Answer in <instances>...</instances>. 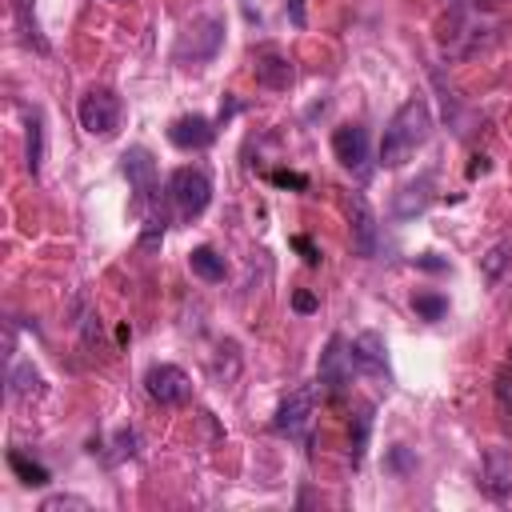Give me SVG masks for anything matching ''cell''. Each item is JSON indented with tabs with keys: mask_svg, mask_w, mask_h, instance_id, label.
I'll list each match as a JSON object with an SVG mask.
<instances>
[{
	"mask_svg": "<svg viewBox=\"0 0 512 512\" xmlns=\"http://www.w3.org/2000/svg\"><path fill=\"white\" fill-rule=\"evenodd\" d=\"M164 196H168L176 220H196V216L208 208V200H212V180H208L204 168L184 164V168H176V172L168 176Z\"/></svg>",
	"mask_w": 512,
	"mask_h": 512,
	"instance_id": "7a4b0ae2",
	"label": "cell"
},
{
	"mask_svg": "<svg viewBox=\"0 0 512 512\" xmlns=\"http://www.w3.org/2000/svg\"><path fill=\"white\" fill-rule=\"evenodd\" d=\"M224 44V20L220 16H196L184 32H180V44H176V60L180 64H200V60H212Z\"/></svg>",
	"mask_w": 512,
	"mask_h": 512,
	"instance_id": "5b68a950",
	"label": "cell"
},
{
	"mask_svg": "<svg viewBox=\"0 0 512 512\" xmlns=\"http://www.w3.org/2000/svg\"><path fill=\"white\" fill-rule=\"evenodd\" d=\"M508 260H512V244H508V240L492 244V248L480 256V272H484V280H488V284H492V280H500V272L508 268Z\"/></svg>",
	"mask_w": 512,
	"mask_h": 512,
	"instance_id": "d6986e66",
	"label": "cell"
},
{
	"mask_svg": "<svg viewBox=\"0 0 512 512\" xmlns=\"http://www.w3.org/2000/svg\"><path fill=\"white\" fill-rule=\"evenodd\" d=\"M60 508H76V512H88L92 504H88L84 496H48V500L40 504V512H60Z\"/></svg>",
	"mask_w": 512,
	"mask_h": 512,
	"instance_id": "7402d4cb",
	"label": "cell"
},
{
	"mask_svg": "<svg viewBox=\"0 0 512 512\" xmlns=\"http://www.w3.org/2000/svg\"><path fill=\"white\" fill-rule=\"evenodd\" d=\"M352 372H356V364H352L348 340L344 336H332L324 344V352H320V384H324V392L328 396H340L352 384Z\"/></svg>",
	"mask_w": 512,
	"mask_h": 512,
	"instance_id": "8992f818",
	"label": "cell"
},
{
	"mask_svg": "<svg viewBox=\"0 0 512 512\" xmlns=\"http://www.w3.org/2000/svg\"><path fill=\"white\" fill-rule=\"evenodd\" d=\"M144 388H148V396L156 400V404H184L188 396H192V380H188V372L184 368H176V364H152L148 372H144Z\"/></svg>",
	"mask_w": 512,
	"mask_h": 512,
	"instance_id": "52a82bcc",
	"label": "cell"
},
{
	"mask_svg": "<svg viewBox=\"0 0 512 512\" xmlns=\"http://www.w3.org/2000/svg\"><path fill=\"white\" fill-rule=\"evenodd\" d=\"M292 248L304 256V264H320V248H316L308 236H292Z\"/></svg>",
	"mask_w": 512,
	"mask_h": 512,
	"instance_id": "603a6c76",
	"label": "cell"
},
{
	"mask_svg": "<svg viewBox=\"0 0 512 512\" xmlns=\"http://www.w3.org/2000/svg\"><path fill=\"white\" fill-rule=\"evenodd\" d=\"M332 152L340 160V168L364 176L368 172V160H372V144H368V132L360 124H340L332 132Z\"/></svg>",
	"mask_w": 512,
	"mask_h": 512,
	"instance_id": "ba28073f",
	"label": "cell"
},
{
	"mask_svg": "<svg viewBox=\"0 0 512 512\" xmlns=\"http://www.w3.org/2000/svg\"><path fill=\"white\" fill-rule=\"evenodd\" d=\"M40 160H44V120L32 112L28 116V172L32 176L40 172Z\"/></svg>",
	"mask_w": 512,
	"mask_h": 512,
	"instance_id": "44dd1931",
	"label": "cell"
},
{
	"mask_svg": "<svg viewBox=\"0 0 512 512\" xmlns=\"http://www.w3.org/2000/svg\"><path fill=\"white\" fill-rule=\"evenodd\" d=\"M272 184H280V188H308V176H300V172H272Z\"/></svg>",
	"mask_w": 512,
	"mask_h": 512,
	"instance_id": "cb8c5ba5",
	"label": "cell"
},
{
	"mask_svg": "<svg viewBox=\"0 0 512 512\" xmlns=\"http://www.w3.org/2000/svg\"><path fill=\"white\" fill-rule=\"evenodd\" d=\"M484 492L492 500H508L512 496V456L504 448H488L484 452Z\"/></svg>",
	"mask_w": 512,
	"mask_h": 512,
	"instance_id": "7c38bea8",
	"label": "cell"
},
{
	"mask_svg": "<svg viewBox=\"0 0 512 512\" xmlns=\"http://www.w3.org/2000/svg\"><path fill=\"white\" fill-rule=\"evenodd\" d=\"M316 388L320 384H300L296 392H288L272 416V428L288 440H304L308 428H312V416H316Z\"/></svg>",
	"mask_w": 512,
	"mask_h": 512,
	"instance_id": "277c9868",
	"label": "cell"
},
{
	"mask_svg": "<svg viewBox=\"0 0 512 512\" xmlns=\"http://www.w3.org/2000/svg\"><path fill=\"white\" fill-rule=\"evenodd\" d=\"M368 432H372V404H360V408H356V416H352V428H348L352 464H360V456H364V444H368Z\"/></svg>",
	"mask_w": 512,
	"mask_h": 512,
	"instance_id": "e0dca14e",
	"label": "cell"
},
{
	"mask_svg": "<svg viewBox=\"0 0 512 512\" xmlns=\"http://www.w3.org/2000/svg\"><path fill=\"white\" fill-rule=\"evenodd\" d=\"M256 84L272 88V92H284L292 84V64L280 52H260L256 56Z\"/></svg>",
	"mask_w": 512,
	"mask_h": 512,
	"instance_id": "4fadbf2b",
	"label": "cell"
},
{
	"mask_svg": "<svg viewBox=\"0 0 512 512\" xmlns=\"http://www.w3.org/2000/svg\"><path fill=\"white\" fill-rule=\"evenodd\" d=\"M8 468H12L28 488H32V484H36V488H40V484H48V468H40L36 460H28L20 448H12V452H8Z\"/></svg>",
	"mask_w": 512,
	"mask_h": 512,
	"instance_id": "ac0fdd59",
	"label": "cell"
},
{
	"mask_svg": "<svg viewBox=\"0 0 512 512\" xmlns=\"http://www.w3.org/2000/svg\"><path fill=\"white\" fill-rule=\"evenodd\" d=\"M76 116H80V128L88 136H112L124 120V104L112 88H88L76 104Z\"/></svg>",
	"mask_w": 512,
	"mask_h": 512,
	"instance_id": "3957f363",
	"label": "cell"
},
{
	"mask_svg": "<svg viewBox=\"0 0 512 512\" xmlns=\"http://www.w3.org/2000/svg\"><path fill=\"white\" fill-rule=\"evenodd\" d=\"M344 208H348V228H352V248H356L360 256H376V244H380V228H376V216H372V208H368V200H364L360 192H348V200H344Z\"/></svg>",
	"mask_w": 512,
	"mask_h": 512,
	"instance_id": "30bf717a",
	"label": "cell"
},
{
	"mask_svg": "<svg viewBox=\"0 0 512 512\" xmlns=\"http://www.w3.org/2000/svg\"><path fill=\"white\" fill-rule=\"evenodd\" d=\"M428 132H432V108H428L420 96L404 100V104L392 112V120H388V128H384V136H380V164H384V168L408 164V160L416 156V148H424Z\"/></svg>",
	"mask_w": 512,
	"mask_h": 512,
	"instance_id": "6da1fadb",
	"label": "cell"
},
{
	"mask_svg": "<svg viewBox=\"0 0 512 512\" xmlns=\"http://www.w3.org/2000/svg\"><path fill=\"white\" fill-rule=\"evenodd\" d=\"M428 200H432V176H420V180L404 184L392 204H396V216H416V212H424Z\"/></svg>",
	"mask_w": 512,
	"mask_h": 512,
	"instance_id": "9a60e30c",
	"label": "cell"
},
{
	"mask_svg": "<svg viewBox=\"0 0 512 512\" xmlns=\"http://www.w3.org/2000/svg\"><path fill=\"white\" fill-rule=\"evenodd\" d=\"M292 308H296V312H304V316H308V312H316V308H320V300H316V296H312V292H304V288H300V292H296V296H292Z\"/></svg>",
	"mask_w": 512,
	"mask_h": 512,
	"instance_id": "d4e9b609",
	"label": "cell"
},
{
	"mask_svg": "<svg viewBox=\"0 0 512 512\" xmlns=\"http://www.w3.org/2000/svg\"><path fill=\"white\" fill-rule=\"evenodd\" d=\"M288 16H292L296 28H304V24H308V20H304V0H288Z\"/></svg>",
	"mask_w": 512,
	"mask_h": 512,
	"instance_id": "484cf974",
	"label": "cell"
},
{
	"mask_svg": "<svg viewBox=\"0 0 512 512\" xmlns=\"http://www.w3.org/2000/svg\"><path fill=\"white\" fill-rule=\"evenodd\" d=\"M412 312H416L420 320H444L448 296H444V292H416V296H412Z\"/></svg>",
	"mask_w": 512,
	"mask_h": 512,
	"instance_id": "ffe728a7",
	"label": "cell"
},
{
	"mask_svg": "<svg viewBox=\"0 0 512 512\" xmlns=\"http://www.w3.org/2000/svg\"><path fill=\"white\" fill-rule=\"evenodd\" d=\"M168 140L176 148H184V152H200V148H208L216 140V124L208 116L192 112V116H180V120L168 124Z\"/></svg>",
	"mask_w": 512,
	"mask_h": 512,
	"instance_id": "8fae6325",
	"label": "cell"
},
{
	"mask_svg": "<svg viewBox=\"0 0 512 512\" xmlns=\"http://www.w3.org/2000/svg\"><path fill=\"white\" fill-rule=\"evenodd\" d=\"M120 168H124V176H128V184L136 192V208H148L152 196H156V160H152V152L136 144V148H128L120 156Z\"/></svg>",
	"mask_w": 512,
	"mask_h": 512,
	"instance_id": "9c48e42d",
	"label": "cell"
},
{
	"mask_svg": "<svg viewBox=\"0 0 512 512\" xmlns=\"http://www.w3.org/2000/svg\"><path fill=\"white\" fill-rule=\"evenodd\" d=\"M348 348H352V364H356V372H384V340L376 336V332H364V336H356V340H348Z\"/></svg>",
	"mask_w": 512,
	"mask_h": 512,
	"instance_id": "5bb4252c",
	"label": "cell"
},
{
	"mask_svg": "<svg viewBox=\"0 0 512 512\" xmlns=\"http://www.w3.org/2000/svg\"><path fill=\"white\" fill-rule=\"evenodd\" d=\"M188 264H192V272H196L200 280H208V284H220V280L228 276V264H224V256H220L216 248H208V244H200V248H192V256H188Z\"/></svg>",
	"mask_w": 512,
	"mask_h": 512,
	"instance_id": "2e32d148",
	"label": "cell"
}]
</instances>
